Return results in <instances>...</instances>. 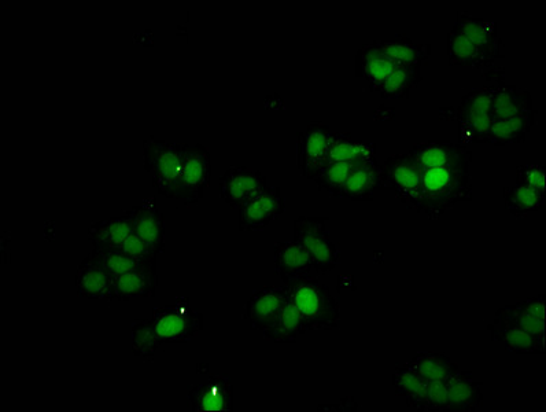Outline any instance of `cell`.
Returning a JSON list of instances; mask_svg holds the SVG:
<instances>
[{"label":"cell","instance_id":"cell-7","mask_svg":"<svg viewBox=\"0 0 546 412\" xmlns=\"http://www.w3.org/2000/svg\"><path fill=\"white\" fill-rule=\"evenodd\" d=\"M382 190H390L402 205L418 212L422 194V169L412 154L397 153L382 164Z\"/></svg>","mask_w":546,"mask_h":412},{"label":"cell","instance_id":"cell-39","mask_svg":"<svg viewBox=\"0 0 546 412\" xmlns=\"http://www.w3.org/2000/svg\"><path fill=\"white\" fill-rule=\"evenodd\" d=\"M515 185L530 187V189L545 193L546 169L540 164L519 165L515 171Z\"/></svg>","mask_w":546,"mask_h":412},{"label":"cell","instance_id":"cell-42","mask_svg":"<svg viewBox=\"0 0 546 412\" xmlns=\"http://www.w3.org/2000/svg\"><path fill=\"white\" fill-rule=\"evenodd\" d=\"M320 410H327V411H357L359 410V404H357L356 400H354L353 396L346 397V399H342L337 406H320Z\"/></svg>","mask_w":546,"mask_h":412},{"label":"cell","instance_id":"cell-40","mask_svg":"<svg viewBox=\"0 0 546 412\" xmlns=\"http://www.w3.org/2000/svg\"><path fill=\"white\" fill-rule=\"evenodd\" d=\"M450 411L448 382L431 381L427 385V412Z\"/></svg>","mask_w":546,"mask_h":412},{"label":"cell","instance_id":"cell-31","mask_svg":"<svg viewBox=\"0 0 546 412\" xmlns=\"http://www.w3.org/2000/svg\"><path fill=\"white\" fill-rule=\"evenodd\" d=\"M378 43L382 53L397 66H423L431 57V44L413 42L405 35Z\"/></svg>","mask_w":546,"mask_h":412},{"label":"cell","instance_id":"cell-15","mask_svg":"<svg viewBox=\"0 0 546 412\" xmlns=\"http://www.w3.org/2000/svg\"><path fill=\"white\" fill-rule=\"evenodd\" d=\"M493 319L519 327L538 338H545V294H538L536 297H529L515 304L504 305L494 314Z\"/></svg>","mask_w":546,"mask_h":412},{"label":"cell","instance_id":"cell-26","mask_svg":"<svg viewBox=\"0 0 546 412\" xmlns=\"http://www.w3.org/2000/svg\"><path fill=\"white\" fill-rule=\"evenodd\" d=\"M450 411L475 412L483 406L482 382L471 371H459L448 381Z\"/></svg>","mask_w":546,"mask_h":412},{"label":"cell","instance_id":"cell-41","mask_svg":"<svg viewBox=\"0 0 546 412\" xmlns=\"http://www.w3.org/2000/svg\"><path fill=\"white\" fill-rule=\"evenodd\" d=\"M120 249L124 250L128 255L139 257V259H157L158 256L156 250L151 248V246L143 241L136 233L129 235Z\"/></svg>","mask_w":546,"mask_h":412},{"label":"cell","instance_id":"cell-11","mask_svg":"<svg viewBox=\"0 0 546 412\" xmlns=\"http://www.w3.org/2000/svg\"><path fill=\"white\" fill-rule=\"evenodd\" d=\"M267 187V175L245 165H232L219 182L221 200L238 209Z\"/></svg>","mask_w":546,"mask_h":412},{"label":"cell","instance_id":"cell-2","mask_svg":"<svg viewBox=\"0 0 546 412\" xmlns=\"http://www.w3.org/2000/svg\"><path fill=\"white\" fill-rule=\"evenodd\" d=\"M289 289L291 301L300 312L305 333L338 329L341 325V305L327 285L311 277L291 283Z\"/></svg>","mask_w":546,"mask_h":412},{"label":"cell","instance_id":"cell-37","mask_svg":"<svg viewBox=\"0 0 546 412\" xmlns=\"http://www.w3.org/2000/svg\"><path fill=\"white\" fill-rule=\"evenodd\" d=\"M422 79V66H397L379 93L387 99H408Z\"/></svg>","mask_w":546,"mask_h":412},{"label":"cell","instance_id":"cell-34","mask_svg":"<svg viewBox=\"0 0 546 412\" xmlns=\"http://www.w3.org/2000/svg\"><path fill=\"white\" fill-rule=\"evenodd\" d=\"M90 256L113 277L140 270V268L157 266V259H139V257L128 255L120 248H94Z\"/></svg>","mask_w":546,"mask_h":412},{"label":"cell","instance_id":"cell-14","mask_svg":"<svg viewBox=\"0 0 546 412\" xmlns=\"http://www.w3.org/2000/svg\"><path fill=\"white\" fill-rule=\"evenodd\" d=\"M422 171L441 167H471L472 152L461 143L433 141L416 143L409 150Z\"/></svg>","mask_w":546,"mask_h":412},{"label":"cell","instance_id":"cell-4","mask_svg":"<svg viewBox=\"0 0 546 412\" xmlns=\"http://www.w3.org/2000/svg\"><path fill=\"white\" fill-rule=\"evenodd\" d=\"M327 222V217L300 216L293 223V241L308 250L316 275L334 271L342 259L341 248L332 239Z\"/></svg>","mask_w":546,"mask_h":412},{"label":"cell","instance_id":"cell-29","mask_svg":"<svg viewBox=\"0 0 546 412\" xmlns=\"http://www.w3.org/2000/svg\"><path fill=\"white\" fill-rule=\"evenodd\" d=\"M427 385L429 382L420 377L408 364H397L394 369V392L402 397L412 410L427 412Z\"/></svg>","mask_w":546,"mask_h":412},{"label":"cell","instance_id":"cell-12","mask_svg":"<svg viewBox=\"0 0 546 412\" xmlns=\"http://www.w3.org/2000/svg\"><path fill=\"white\" fill-rule=\"evenodd\" d=\"M187 406L193 412L234 410V385L228 374L212 375L205 384L188 385Z\"/></svg>","mask_w":546,"mask_h":412},{"label":"cell","instance_id":"cell-8","mask_svg":"<svg viewBox=\"0 0 546 412\" xmlns=\"http://www.w3.org/2000/svg\"><path fill=\"white\" fill-rule=\"evenodd\" d=\"M212 178V160L208 147L197 145L182 146V172L176 200L186 205H195L205 196Z\"/></svg>","mask_w":546,"mask_h":412},{"label":"cell","instance_id":"cell-13","mask_svg":"<svg viewBox=\"0 0 546 412\" xmlns=\"http://www.w3.org/2000/svg\"><path fill=\"white\" fill-rule=\"evenodd\" d=\"M289 286H264L254 290L246 303L245 319L250 330L264 331L278 319L284 303L289 299Z\"/></svg>","mask_w":546,"mask_h":412},{"label":"cell","instance_id":"cell-30","mask_svg":"<svg viewBox=\"0 0 546 412\" xmlns=\"http://www.w3.org/2000/svg\"><path fill=\"white\" fill-rule=\"evenodd\" d=\"M538 110L519 114L507 120L493 121L490 125L488 143L494 146H507L511 143H525L527 135L537 124Z\"/></svg>","mask_w":546,"mask_h":412},{"label":"cell","instance_id":"cell-9","mask_svg":"<svg viewBox=\"0 0 546 412\" xmlns=\"http://www.w3.org/2000/svg\"><path fill=\"white\" fill-rule=\"evenodd\" d=\"M331 128L323 121H311L297 132V168L304 178L315 179L328 164Z\"/></svg>","mask_w":546,"mask_h":412},{"label":"cell","instance_id":"cell-16","mask_svg":"<svg viewBox=\"0 0 546 412\" xmlns=\"http://www.w3.org/2000/svg\"><path fill=\"white\" fill-rule=\"evenodd\" d=\"M273 259H275V274L286 286L301 279L315 277L316 272L311 255L298 242H276L273 246Z\"/></svg>","mask_w":546,"mask_h":412},{"label":"cell","instance_id":"cell-38","mask_svg":"<svg viewBox=\"0 0 546 412\" xmlns=\"http://www.w3.org/2000/svg\"><path fill=\"white\" fill-rule=\"evenodd\" d=\"M356 165L345 163H328L326 167L320 171V174L313 179L317 189L330 194L334 198H343V187L348 180L350 172Z\"/></svg>","mask_w":546,"mask_h":412},{"label":"cell","instance_id":"cell-23","mask_svg":"<svg viewBox=\"0 0 546 412\" xmlns=\"http://www.w3.org/2000/svg\"><path fill=\"white\" fill-rule=\"evenodd\" d=\"M157 266L140 268L114 277V301L134 300L136 297H156Z\"/></svg>","mask_w":546,"mask_h":412},{"label":"cell","instance_id":"cell-21","mask_svg":"<svg viewBox=\"0 0 546 412\" xmlns=\"http://www.w3.org/2000/svg\"><path fill=\"white\" fill-rule=\"evenodd\" d=\"M534 108L533 97L526 88L507 86L505 82L494 84L490 117L493 121L512 119Z\"/></svg>","mask_w":546,"mask_h":412},{"label":"cell","instance_id":"cell-22","mask_svg":"<svg viewBox=\"0 0 546 412\" xmlns=\"http://www.w3.org/2000/svg\"><path fill=\"white\" fill-rule=\"evenodd\" d=\"M488 330L492 340L503 344L509 352L516 355H545V338H538L526 330L494 319Z\"/></svg>","mask_w":546,"mask_h":412},{"label":"cell","instance_id":"cell-27","mask_svg":"<svg viewBox=\"0 0 546 412\" xmlns=\"http://www.w3.org/2000/svg\"><path fill=\"white\" fill-rule=\"evenodd\" d=\"M448 58L450 66H467L472 69L494 68V61L486 51L461 35L455 28L448 33Z\"/></svg>","mask_w":546,"mask_h":412},{"label":"cell","instance_id":"cell-36","mask_svg":"<svg viewBox=\"0 0 546 412\" xmlns=\"http://www.w3.org/2000/svg\"><path fill=\"white\" fill-rule=\"evenodd\" d=\"M162 342L158 337L153 319H135L131 325V347L136 358L154 362Z\"/></svg>","mask_w":546,"mask_h":412},{"label":"cell","instance_id":"cell-10","mask_svg":"<svg viewBox=\"0 0 546 412\" xmlns=\"http://www.w3.org/2000/svg\"><path fill=\"white\" fill-rule=\"evenodd\" d=\"M286 209V198L280 187L268 186L239 208V231H263Z\"/></svg>","mask_w":546,"mask_h":412},{"label":"cell","instance_id":"cell-33","mask_svg":"<svg viewBox=\"0 0 546 412\" xmlns=\"http://www.w3.org/2000/svg\"><path fill=\"white\" fill-rule=\"evenodd\" d=\"M265 340L275 344H295L305 334L300 312L294 307L291 297L284 303L282 311L269 329L263 331Z\"/></svg>","mask_w":546,"mask_h":412},{"label":"cell","instance_id":"cell-6","mask_svg":"<svg viewBox=\"0 0 546 412\" xmlns=\"http://www.w3.org/2000/svg\"><path fill=\"white\" fill-rule=\"evenodd\" d=\"M493 86L475 88L461 98L455 110V120L459 124V143H488L490 125V103H492Z\"/></svg>","mask_w":546,"mask_h":412},{"label":"cell","instance_id":"cell-35","mask_svg":"<svg viewBox=\"0 0 546 412\" xmlns=\"http://www.w3.org/2000/svg\"><path fill=\"white\" fill-rule=\"evenodd\" d=\"M504 204L512 216L523 219L545 208L546 194L522 185L508 186L504 189Z\"/></svg>","mask_w":546,"mask_h":412},{"label":"cell","instance_id":"cell-24","mask_svg":"<svg viewBox=\"0 0 546 412\" xmlns=\"http://www.w3.org/2000/svg\"><path fill=\"white\" fill-rule=\"evenodd\" d=\"M134 233V220L127 211L121 216L92 223L88 228L87 238L94 248H121L125 239Z\"/></svg>","mask_w":546,"mask_h":412},{"label":"cell","instance_id":"cell-32","mask_svg":"<svg viewBox=\"0 0 546 412\" xmlns=\"http://www.w3.org/2000/svg\"><path fill=\"white\" fill-rule=\"evenodd\" d=\"M427 382L448 381L459 373V364L442 352H419L407 363Z\"/></svg>","mask_w":546,"mask_h":412},{"label":"cell","instance_id":"cell-28","mask_svg":"<svg viewBox=\"0 0 546 412\" xmlns=\"http://www.w3.org/2000/svg\"><path fill=\"white\" fill-rule=\"evenodd\" d=\"M376 160L374 142L354 141L352 135L337 132L332 134L328 163H345L360 165Z\"/></svg>","mask_w":546,"mask_h":412},{"label":"cell","instance_id":"cell-17","mask_svg":"<svg viewBox=\"0 0 546 412\" xmlns=\"http://www.w3.org/2000/svg\"><path fill=\"white\" fill-rule=\"evenodd\" d=\"M77 296L92 301L114 303V277L88 255L77 267Z\"/></svg>","mask_w":546,"mask_h":412},{"label":"cell","instance_id":"cell-19","mask_svg":"<svg viewBox=\"0 0 546 412\" xmlns=\"http://www.w3.org/2000/svg\"><path fill=\"white\" fill-rule=\"evenodd\" d=\"M134 220L135 233L156 250L165 252V217L158 208L156 198H147L142 204L129 209Z\"/></svg>","mask_w":546,"mask_h":412},{"label":"cell","instance_id":"cell-20","mask_svg":"<svg viewBox=\"0 0 546 412\" xmlns=\"http://www.w3.org/2000/svg\"><path fill=\"white\" fill-rule=\"evenodd\" d=\"M397 65L379 49L378 43L363 44L356 54V76L367 80L371 91H381Z\"/></svg>","mask_w":546,"mask_h":412},{"label":"cell","instance_id":"cell-25","mask_svg":"<svg viewBox=\"0 0 546 412\" xmlns=\"http://www.w3.org/2000/svg\"><path fill=\"white\" fill-rule=\"evenodd\" d=\"M382 190V164L378 160L356 165L350 172L343 198L352 201H372L375 191Z\"/></svg>","mask_w":546,"mask_h":412},{"label":"cell","instance_id":"cell-3","mask_svg":"<svg viewBox=\"0 0 546 412\" xmlns=\"http://www.w3.org/2000/svg\"><path fill=\"white\" fill-rule=\"evenodd\" d=\"M182 143L161 141L150 136L143 142V167L153 178L161 196L176 200L182 172Z\"/></svg>","mask_w":546,"mask_h":412},{"label":"cell","instance_id":"cell-1","mask_svg":"<svg viewBox=\"0 0 546 412\" xmlns=\"http://www.w3.org/2000/svg\"><path fill=\"white\" fill-rule=\"evenodd\" d=\"M471 167H441L422 171L418 213L438 220L460 202L472 201Z\"/></svg>","mask_w":546,"mask_h":412},{"label":"cell","instance_id":"cell-18","mask_svg":"<svg viewBox=\"0 0 546 412\" xmlns=\"http://www.w3.org/2000/svg\"><path fill=\"white\" fill-rule=\"evenodd\" d=\"M461 35L466 36L471 42L481 47L493 58L494 61L504 58L503 40L498 38L497 24L494 21L471 16L467 11H459L455 27Z\"/></svg>","mask_w":546,"mask_h":412},{"label":"cell","instance_id":"cell-5","mask_svg":"<svg viewBox=\"0 0 546 412\" xmlns=\"http://www.w3.org/2000/svg\"><path fill=\"white\" fill-rule=\"evenodd\" d=\"M151 319L162 344H188L205 326L204 315L193 308L188 297H177L175 304L154 308Z\"/></svg>","mask_w":546,"mask_h":412}]
</instances>
